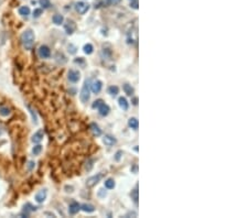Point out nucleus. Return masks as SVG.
Wrapping results in <instances>:
<instances>
[{"label":"nucleus","mask_w":248,"mask_h":218,"mask_svg":"<svg viewBox=\"0 0 248 218\" xmlns=\"http://www.w3.org/2000/svg\"><path fill=\"white\" fill-rule=\"evenodd\" d=\"M21 41H22V45L26 50H31L34 44V33L32 30L28 29L21 34Z\"/></svg>","instance_id":"1"},{"label":"nucleus","mask_w":248,"mask_h":218,"mask_svg":"<svg viewBox=\"0 0 248 218\" xmlns=\"http://www.w3.org/2000/svg\"><path fill=\"white\" fill-rule=\"evenodd\" d=\"M90 81H86L85 83H84V86H83V88H82V91H81V95H80V97H81V100L82 103H87L88 101V99H90Z\"/></svg>","instance_id":"2"},{"label":"nucleus","mask_w":248,"mask_h":218,"mask_svg":"<svg viewBox=\"0 0 248 218\" xmlns=\"http://www.w3.org/2000/svg\"><path fill=\"white\" fill-rule=\"evenodd\" d=\"M75 9H76V11L80 14H84L90 10V5L86 4V2L81 1V2H77L76 5H75Z\"/></svg>","instance_id":"3"},{"label":"nucleus","mask_w":248,"mask_h":218,"mask_svg":"<svg viewBox=\"0 0 248 218\" xmlns=\"http://www.w3.org/2000/svg\"><path fill=\"white\" fill-rule=\"evenodd\" d=\"M38 53H39V56H40L41 59H49L50 56H51V50L46 45H41L39 47Z\"/></svg>","instance_id":"4"},{"label":"nucleus","mask_w":248,"mask_h":218,"mask_svg":"<svg viewBox=\"0 0 248 218\" xmlns=\"http://www.w3.org/2000/svg\"><path fill=\"white\" fill-rule=\"evenodd\" d=\"M80 77H81V74L78 71H75V69H71L68 72V79L70 82L72 83H77L80 81Z\"/></svg>","instance_id":"5"},{"label":"nucleus","mask_w":248,"mask_h":218,"mask_svg":"<svg viewBox=\"0 0 248 218\" xmlns=\"http://www.w3.org/2000/svg\"><path fill=\"white\" fill-rule=\"evenodd\" d=\"M64 29H65V31H66L68 34H72L73 32L75 31V29H76V24L72 20H68L66 23L64 24Z\"/></svg>","instance_id":"6"},{"label":"nucleus","mask_w":248,"mask_h":218,"mask_svg":"<svg viewBox=\"0 0 248 218\" xmlns=\"http://www.w3.org/2000/svg\"><path fill=\"white\" fill-rule=\"evenodd\" d=\"M102 176H103L102 174H97V175H94V176L90 177V178L87 180V182H86V185L88 187H93L94 185H96V184L100 181Z\"/></svg>","instance_id":"7"},{"label":"nucleus","mask_w":248,"mask_h":218,"mask_svg":"<svg viewBox=\"0 0 248 218\" xmlns=\"http://www.w3.org/2000/svg\"><path fill=\"white\" fill-rule=\"evenodd\" d=\"M90 91H93L94 94H98L99 91H102L103 85H102L100 81H94V82L92 83V85H90Z\"/></svg>","instance_id":"8"},{"label":"nucleus","mask_w":248,"mask_h":218,"mask_svg":"<svg viewBox=\"0 0 248 218\" xmlns=\"http://www.w3.org/2000/svg\"><path fill=\"white\" fill-rule=\"evenodd\" d=\"M43 137H44V131H43L42 129H40L39 131H36V133L33 134V137H32V142L39 143V142H41V141L43 140Z\"/></svg>","instance_id":"9"},{"label":"nucleus","mask_w":248,"mask_h":218,"mask_svg":"<svg viewBox=\"0 0 248 218\" xmlns=\"http://www.w3.org/2000/svg\"><path fill=\"white\" fill-rule=\"evenodd\" d=\"M45 198H46V190H41L39 193H36V197H34L36 202V203H39V204L43 203L45 200Z\"/></svg>","instance_id":"10"},{"label":"nucleus","mask_w":248,"mask_h":218,"mask_svg":"<svg viewBox=\"0 0 248 218\" xmlns=\"http://www.w3.org/2000/svg\"><path fill=\"white\" fill-rule=\"evenodd\" d=\"M80 209H81L80 204L76 203V202H73L72 204L70 205V207H68V213L71 214V215H75V214L78 213Z\"/></svg>","instance_id":"11"},{"label":"nucleus","mask_w":248,"mask_h":218,"mask_svg":"<svg viewBox=\"0 0 248 218\" xmlns=\"http://www.w3.org/2000/svg\"><path fill=\"white\" fill-rule=\"evenodd\" d=\"M98 110L100 116H103V117H105V116H107L109 114V107L106 104H104V103L98 107Z\"/></svg>","instance_id":"12"},{"label":"nucleus","mask_w":248,"mask_h":218,"mask_svg":"<svg viewBox=\"0 0 248 218\" xmlns=\"http://www.w3.org/2000/svg\"><path fill=\"white\" fill-rule=\"evenodd\" d=\"M117 141H116V139L114 138L113 136H105L104 137V143L106 145H108V147H112V145H114L115 143H116Z\"/></svg>","instance_id":"13"},{"label":"nucleus","mask_w":248,"mask_h":218,"mask_svg":"<svg viewBox=\"0 0 248 218\" xmlns=\"http://www.w3.org/2000/svg\"><path fill=\"white\" fill-rule=\"evenodd\" d=\"M30 12L31 11H30V8L28 6H22V7L19 8V14H21L22 17H28Z\"/></svg>","instance_id":"14"},{"label":"nucleus","mask_w":248,"mask_h":218,"mask_svg":"<svg viewBox=\"0 0 248 218\" xmlns=\"http://www.w3.org/2000/svg\"><path fill=\"white\" fill-rule=\"evenodd\" d=\"M118 101H119V106H120V108H122V110H128V108H129V104H128V101H127V99L125 97H120Z\"/></svg>","instance_id":"15"},{"label":"nucleus","mask_w":248,"mask_h":218,"mask_svg":"<svg viewBox=\"0 0 248 218\" xmlns=\"http://www.w3.org/2000/svg\"><path fill=\"white\" fill-rule=\"evenodd\" d=\"M90 130L93 132V134L96 137H99L102 134V130L99 129V127L96 125V123H92V125H90Z\"/></svg>","instance_id":"16"},{"label":"nucleus","mask_w":248,"mask_h":218,"mask_svg":"<svg viewBox=\"0 0 248 218\" xmlns=\"http://www.w3.org/2000/svg\"><path fill=\"white\" fill-rule=\"evenodd\" d=\"M52 21H53V23H55L56 25H60V24L63 23V21H64L63 16H62V14H54L53 18H52Z\"/></svg>","instance_id":"17"},{"label":"nucleus","mask_w":248,"mask_h":218,"mask_svg":"<svg viewBox=\"0 0 248 218\" xmlns=\"http://www.w3.org/2000/svg\"><path fill=\"white\" fill-rule=\"evenodd\" d=\"M128 125L131 129H138L139 127V122H138V119L137 118H130L129 121H128Z\"/></svg>","instance_id":"18"},{"label":"nucleus","mask_w":248,"mask_h":218,"mask_svg":"<svg viewBox=\"0 0 248 218\" xmlns=\"http://www.w3.org/2000/svg\"><path fill=\"white\" fill-rule=\"evenodd\" d=\"M81 208L83 209L84 212H86V213H93L95 210V207L90 204H83L81 206Z\"/></svg>","instance_id":"19"},{"label":"nucleus","mask_w":248,"mask_h":218,"mask_svg":"<svg viewBox=\"0 0 248 218\" xmlns=\"http://www.w3.org/2000/svg\"><path fill=\"white\" fill-rule=\"evenodd\" d=\"M124 91H125V93H126L127 95H129V96H131L134 94V88H132L131 85H129V84H125V85H124Z\"/></svg>","instance_id":"20"},{"label":"nucleus","mask_w":248,"mask_h":218,"mask_svg":"<svg viewBox=\"0 0 248 218\" xmlns=\"http://www.w3.org/2000/svg\"><path fill=\"white\" fill-rule=\"evenodd\" d=\"M0 115H1V116H4V117L9 116V115H10V109L8 108V107H5V106L0 107Z\"/></svg>","instance_id":"21"},{"label":"nucleus","mask_w":248,"mask_h":218,"mask_svg":"<svg viewBox=\"0 0 248 218\" xmlns=\"http://www.w3.org/2000/svg\"><path fill=\"white\" fill-rule=\"evenodd\" d=\"M105 186L107 187V188H109V190L114 188L115 187V182H114L113 178H108L107 181L105 182Z\"/></svg>","instance_id":"22"},{"label":"nucleus","mask_w":248,"mask_h":218,"mask_svg":"<svg viewBox=\"0 0 248 218\" xmlns=\"http://www.w3.org/2000/svg\"><path fill=\"white\" fill-rule=\"evenodd\" d=\"M39 2H40V5L42 6V8H44V9H49L50 7H51L50 0H39Z\"/></svg>","instance_id":"23"},{"label":"nucleus","mask_w":248,"mask_h":218,"mask_svg":"<svg viewBox=\"0 0 248 218\" xmlns=\"http://www.w3.org/2000/svg\"><path fill=\"white\" fill-rule=\"evenodd\" d=\"M108 91H109V94H110V95L116 96L118 93H119V88H118L117 86H110L108 88Z\"/></svg>","instance_id":"24"},{"label":"nucleus","mask_w":248,"mask_h":218,"mask_svg":"<svg viewBox=\"0 0 248 218\" xmlns=\"http://www.w3.org/2000/svg\"><path fill=\"white\" fill-rule=\"evenodd\" d=\"M41 151H42V145L38 144V145H36L33 149H32V153H33L34 155H39L41 153Z\"/></svg>","instance_id":"25"},{"label":"nucleus","mask_w":248,"mask_h":218,"mask_svg":"<svg viewBox=\"0 0 248 218\" xmlns=\"http://www.w3.org/2000/svg\"><path fill=\"white\" fill-rule=\"evenodd\" d=\"M93 50H94V47H93L92 44H86V45L84 46V52H85L86 54H92V53H93Z\"/></svg>","instance_id":"26"},{"label":"nucleus","mask_w":248,"mask_h":218,"mask_svg":"<svg viewBox=\"0 0 248 218\" xmlns=\"http://www.w3.org/2000/svg\"><path fill=\"white\" fill-rule=\"evenodd\" d=\"M131 196H132V198H134V202H135L136 204H137V203H138V190H137V188H136L135 191L132 192Z\"/></svg>","instance_id":"27"},{"label":"nucleus","mask_w":248,"mask_h":218,"mask_svg":"<svg viewBox=\"0 0 248 218\" xmlns=\"http://www.w3.org/2000/svg\"><path fill=\"white\" fill-rule=\"evenodd\" d=\"M42 14V9H34L33 11V18H39Z\"/></svg>","instance_id":"28"},{"label":"nucleus","mask_w":248,"mask_h":218,"mask_svg":"<svg viewBox=\"0 0 248 218\" xmlns=\"http://www.w3.org/2000/svg\"><path fill=\"white\" fill-rule=\"evenodd\" d=\"M102 104H103V100H102V99H97L96 101H94V104H93V106H92V107H93L94 109L95 108H98V107Z\"/></svg>","instance_id":"29"},{"label":"nucleus","mask_w":248,"mask_h":218,"mask_svg":"<svg viewBox=\"0 0 248 218\" xmlns=\"http://www.w3.org/2000/svg\"><path fill=\"white\" fill-rule=\"evenodd\" d=\"M138 4H139V2H138V0H132V1H131L130 2V7L131 8H132V9H138Z\"/></svg>","instance_id":"30"},{"label":"nucleus","mask_w":248,"mask_h":218,"mask_svg":"<svg viewBox=\"0 0 248 218\" xmlns=\"http://www.w3.org/2000/svg\"><path fill=\"white\" fill-rule=\"evenodd\" d=\"M29 110H30V113H31V115H32V118H33V122H38V118H36V114H34V111L32 110L30 107H29Z\"/></svg>","instance_id":"31"},{"label":"nucleus","mask_w":248,"mask_h":218,"mask_svg":"<svg viewBox=\"0 0 248 218\" xmlns=\"http://www.w3.org/2000/svg\"><path fill=\"white\" fill-rule=\"evenodd\" d=\"M122 151H118L117 153H116V161H119V159H120V155H122Z\"/></svg>","instance_id":"32"},{"label":"nucleus","mask_w":248,"mask_h":218,"mask_svg":"<svg viewBox=\"0 0 248 218\" xmlns=\"http://www.w3.org/2000/svg\"><path fill=\"white\" fill-rule=\"evenodd\" d=\"M29 164H30V165H29V168L31 170V168H33V164H34V163H33V162H30V163H29Z\"/></svg>","instance_id":"33"},{"label":"nucleus","mask_w":248,"mask_h":218,"mask_svg":"<svg viewBox=\"0 0 248 218\" xmlns=\"http://www.w3.org/2000/svg\"><path fill=\"white\" fill-rule=\"evenodd\" d=\"M137 101H138V99L135 98V99H134V105H137Z\"/></svg>","instance_id":"34"}]
</instances>
